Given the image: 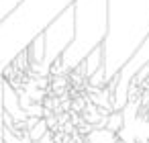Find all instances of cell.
I'll return each mask as SVG.
<instances>
[{
    "label": "cell",
    "instance_id": "cell-3",
    "mask_svg": "<svg viewBox=\"0 0 149 143\" xmlns=\"http://www.w3.org/2000/svg\"><path fill=\"white\" fill-rule=\"evenodd\" d=\"M76 39L61 55L65 74L76 70L108 37V0H74Z\"/></svg>",
    "mask_w": 149,
    "mask_h": 143
},
{
    "label": "cell",
    "instance_id": "cell-6",
    "mask_svg": "<svg viewBox=\"0 0 149 143\" xmlns=\"http://www.w3.org/2000/svg\"><path fill=\"white\" fill-rule=\"evenodd\" d=\"M27 51H29V57H31V66H37V63L45 61V37H43V33L37 35L31 41V45L27 47Z\"/></svg>",
    "mask_w": 149,
    "mask_h": 143
},
{
    "label": "cell",
    "instance_id": "cell-8",
    "mask_svg": "<svg viewBox=\"0 0 149 143\" xmlns=\"http://www.w3.org/2000/svg\"><path fill=\"white\" fill-rule=\"evenodd\" d=\"M86 143H120V135L108 129H94L90 135H86Z\"/></svg>",
    "mask_w": 149,
    "mask_h": 143
},
{
    "label": "cell",
    "instance_id": "cell-10",
    "mask_svg": "<svg viewBox=\"0 0 149 143\" xmlns=\"http://www.w3.org/2000/svg\"><path fill=\"white\" fill-rule=\"evenodd\" d=\"M47 133H49L47 121H45V119H41V121H39V123H37V125H35L31 131H29V137H31V141L35 143V141H41V139H43Z\"/></svg>",
    "mask_w": 149,
    "mask_h": 143
},
{
    "label": "cell",
    "instance_id": "cell-1",
    "mask_svg": "<svg viewBox=\"0 0 149 143\" xmlns=\"http://www.w3.org/2000/svg\"><path fill=\"white\" fill-rule=\"evenodd\" d=\"M149 39V0H108V37L104 41L106 78L112 80Z\"/></svg>",
    "mask_w": 149,
    "mask_h": 143
},
{
    "label": "cell",
    "instance_id": "cell-9",
    "mask_svg": "<svg viewBox=\"0 0 149 143\" xmlns=\"http://www.w3.org/2000/svg\"><path fill=\"white\" fill-rule=\"evenodd\" d=\"M106 129L112 131V133H116V135H120L123 129H125V112H123V110H114V112L108 116Z\"/></svg>",
    "mask_w": 149,
    "mask_h": 143
},
{
    "label": "cell",
    "instance_id": "cell-2",
    "mask_svg": "<svg viewBox=\"0 0 149 143\" xmlns=\"http://www.w3.org/2000/svg\"><path fill=\"white\" fill-rule=\"evenodd\" d=\"M70 4H74V0H23L0 23V80L15 57Z\"/></svg>",
    "mask_w": 149,
    "mask_h": 143
},
{
    "label": "cell",
    "instance_id": "cell-4",
    "mask_svg": "<svg viewBox=\"0 0 149 143\" xmlns=\"http://www.w3.org/2000/svg\"><path fill=\"white\" fill-rule=\"evenodd\" d=\"M45 37V61L31 66V72L27 74L31 80L37 78H49L51 76V66L57 61L74 43L76 39V15H74V4H70L63 13H59L43 31Z\"/></svg>",
    "mask_w": 149,
    "mask_h": 143
},
{
    "label": "cell",
    "instance_id": "cell-11",
    "mask_svg": "<svg viewBox=\"0 0 149 143\" xmlns=\"http://www.w3.org/2000/svg\"><path fill=\"white\" fill-rule=\"evenodd\" d=\"M21 2H23V0H0V23H2Z\"/></svg>",
    "mask_w": 149,
    "mask_h": 143
},
{
    "label": "cell",
    "instance_id": "cell-7",
    "mask_svg": "<svg viewBox=\"0 0 149 143\" xmlns=\"http://www.w3.org/2000/svg\"><path fill=\"white\" fill-rule=\"evenodd\" d=\"M104 57H106V55H104V45H102V47H96V49L84 59V61H86V76H88V78L94 76L100 68H104Z\"/></svg>",
    "mask_w": 149,
    "mask_h": 143
},
{
    "label": "cell",
    "instance_id": "cell-12",
    "mask_svg": "<svg viewBox=\"0 0 149 143\" xmlns=\"http://www.w3.org/2000/svg\"><path fill=\"white\" fill-rule=\"evenodd\" d=\"M2 80H0V143H4V137H2V131H4V121H2Z\"/></svg>",
    "mask_w": 149,
    "mask_h": 143
},
{
    "label": "cell",
    "instance_id": "cell-5",
    "mask_svg": "<svg viewBox=\"0 0 149 143\" xmlns=\"http://www.w3.org/2000/svg\"><path fill=\"white\" fill-rule=\"evenodd\" d=\"M2 108H4V112H8L17 123L19 121H27L29 116H27V112L23 110V106H21V98H19V92L8 84V82H4L2 80Z\"/></svg>",
    "mask_w": 149,
    "mask_h": 143
}]
</instances>
